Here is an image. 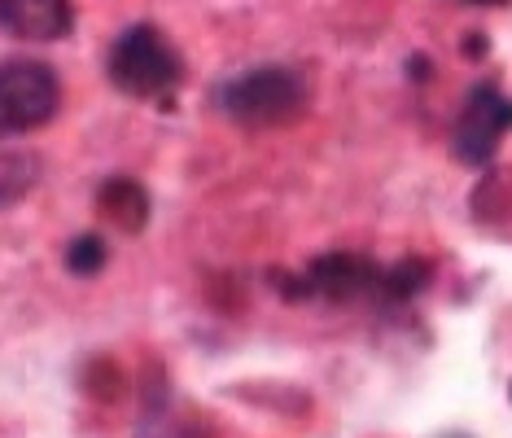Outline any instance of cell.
Returning a JSON list of instances; mask_svg holds the SVG:
<instances>
[{
	"instance_id": "277c9868",
	"label": "cell",
	"mask_w": 512,
	"mask_h": 438,
	"mask_svg": "<svg viewBox=\"0 0 512 438\" xmlns=\"http://www.w3.org/2000/svg\"><path fill=\"white\" fill-rule=\"evenodd\" d=\"M512 128V101L499 97V92L491 84L473 88L469 101H464V114L456 123V158L469 167H482L495 158V145L499 136H504Z\"/></svg>"
},
{
	"instance_id": "7a4b0ae2",
	"label": "cell",
	"mask_w": 512,
	"mask_h": 438,
	"mask_svg": "<svg viewBox=\"0 0 512 438\" xmlns=\"http://www.w3.org/2000/svg\"><path fill=\"white\" fill-rule=\"evenodd\" d=\"M110 79L132 97H162L180 84V57L154 27H132L114 40Z\"/></svg>"
},
{
	"instance_id": "30bf717a",
	"label": "cell",
	"mask_w": 512,
	"mask_h": 438,
	"mask_svg": "<svg viewBox=\"0 0 512 438\" xmlns=\"http://www.w3.org/2000/svg\"><path fill=\"white\" fill-rule=\"evenodd\" d=\"M469 5H508V0H469Z\"/></svg>"
},
{
	"instance_id": "9c48e42d",
	"label": "cell",
	"mask_w": 512,
	"mask_h": 438,
	"mask_svg": "<svg viewBox=\"0 0 512 438\" xmlns=\"http://www.w3.org/2000/svg\"><path fill=\"white\" fill-rule=\"evenodd\" d=\"M66 268H71L75 276H92V272H101L106 268V241L101 237H75L71 241V250H66Z\"/></svg>"
},
{
	"instance_id": "52a82bcc",
	"label": "cell",
	"mask_w": 512,
	"mask_h": 438,
	"mask_svg": "<svg viewBox=\"0 0 512 438\" xmlns=\"http://www.w3.org/2000/svg\"><path fill=\"white\" fill-rule=\"evenodd\" d=\"M97 206H101V215H106L110 224L127 228V233H141L145 219H149V193L136 180H123V176L101 184Z\"/></svg>"
},
{
	"instance_id": "5b68a950",
	"label": "cell",
	"mask_w": 512,
	"mask_h": 438,
	"mask_svg": "<svg viewBox=\"0 0 512 438\" xmlns=\"http://www.w3.org/2000/svg\"><path fill=\"white\" fill-rule=\"evenodd\" d=\"M307 285L311 294L333 298V303H359V298L381 290V268L364 255H320L307 268Z\"/></svg>"
},
{
	"instance_id": "ba28073f",
	"label": "cell",
	"mask_w": 512,
	"mask_h": 438,
	"mask_svg": "<svg viewBox=\"0 0 512 438\" xmlns=\"http://www.w3.org/2000/svg\"><path fill=\"white\" fill-rule=\"evenodd\" d=\"M425 285H429V263L403 259V263H394V268L381 272V290L377 294H386L390 303H407V298H416Z\"/></svg>"
},
{
	"instance_id": "6da1fadb",
	"label": "cell",
	"mask_w": 512,
	"mask_h": 438,
	"mask_svg": "<svg viewBox=\"0 0 512 438\" xmlns=\"http://www.w3.org/2000/svg\"><path fill=\"white\" fill-rule=\"evenodd\" d=\"M219 106L228 119L246 123V128H281L294 123L307 110V84L298 71L285 66H263V71H246L219 92Z\"/></svg>"
},
{
	"instance_id": "8992f818",
	"label": "cell",
	"mask_w": 512,
	"mask_h": 438,
	"mask_svg": "<svg viewBox=\"0 0 512 438\" xmlns=\"http://www.w3.org/2000/svg\"><path fill=\"white\" fill-rule=\"evenodd\" d=\"M71 22V0H0V31L14 40H57Z\"/></svg>"
},
{
	"instance_id": "3957f363",
	"label": "cell",
	"mask_w": 512,
	"mask_h": 438,
	"mask_svg": "<svg viewBox=\"0 0 512 438\" xmlns=\"http://www.w3.org/2000/svg\"><path fill=\"white\" fill-rule=\"evenodd\" d=\"M62 101L57 75L44 62H5L0 66V136L31 132L49 123Z\"/></svg>"
},
{
	"instance_id": "8fae6325",
	"label": "cell",
	"mask_w": 512,
	"mask_h": 438,
	"mask_svg": "<svg viewBox=\"0 0 512 438\" xmlns=\"http://www.w3.org/2000/svg\"><path fill=\"white\" fill-rule=\"evenodd\" d=\"M508 395H512V390H508Z\"/></svg>"
}]
</instances>
